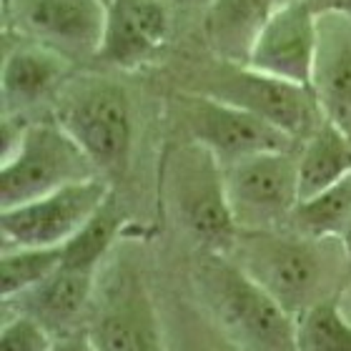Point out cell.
<instances>
[{
    "label": "cell",
    "instance_id": "cell-1",
    "mask_svg": "<svg viewBox=\"0 0 351 351\" xmlns=\"http://www.w3.org/2000/svg\"><path fill=\"white\" fill-rule=\"evenodd\" d=\"M228 256L291 316L337 299L351 278L341 239H314L293 228L239 231Z\"/></svg>",
    "mask_w": 351,
    "mask_h": 351
},
{
    "label": "cell",
    "instance_id": "cell-2",
    "mask_svg": "<svg viewBox=\"0 0 351 351\" xmlns=\"http://www.w3.org/2000/svg\"><path fill=\"white\" fill-rule=\"evenodd\" d=\"M193 289L198 306L243 351H296V316L228 254L201 251Z\"/></svg>",
    "mask_w": 351,
    "mask_h": 351
},
{
    "label": "cell",
    "instance_id": "cell-3",
    "mask_svg": "<svg viewBox=\"0 0 351 351\" xmlns=\"http://www.w3.org/2000/svg\"><path fill=\"white\" fill-rule=\"evenodd\" d=\"M53 118L75 138L110 183L121 181L133 158L136 121L128 90L108 75H71L53 106Z\"/></svg>",
    "mask_w": 351,
    "mask_h": 351
},
{
    "label": "cell",
    "instance_id": "cell-4",
    "mask_svg": "<svg viewBox=\"0 0 351 351\" xmlns=\"http://www.w3.org/2000/svg\"><path fill=\"white\" fill-rule=\"evenodd\" d=\"M161 191L173 221L198 251H231L239 226L228 208L223 166L211 151L186 138L173 143L161 163Z\"/></svg>",
    "mask_w": 351,
    "mask_h": 351
},
{
    "label": "cell",
    "instance_id": "cell-5",
    "mask_svg": "<svg viewBox=\"0 0 351 351\" xmlns=\"http://www.w3.org/2000/svg\"><path fill=\"white\" fill-rule=\"evenodd\" d=\"M178 88L211 95L261 116L299 143L326 121V113L311 88L278 81L243 63L221 60L211 53L206 60H196L183 71Z\"/></svg>",
    "mask_w": 351,
    "mask_h": 351
},
{
    "label": "cell",
    "instance_id": "cell-6",
    "mask_svg": "<svg viewBox=\"0 0 351 351\" xmlns=\"http://www.w3.org/2000/svg\"><path fill=\"white\" fill-rule=\"evenodd\" d=\"M93 176H101L93 161L56 118L28 121L21 138L3 156L0 208L28 204Z\"/></svg>",
    "mask_w": 351,
    "mask_h": 351
},
{
    "label": "cell",
    "instance_id": "cell-7",
    "mask_svg": "<svg viewBox=\"0 0 351 351\" xmlns=\"http://www.w3.org/2000/svg\"><path fill=\"white\" fill-rule=\"evenodd\" d=\"M171 108L183 138L211 151L221 166H231L261 151L299 148V141L278 125L211 95L176 88Z\"/></svg>",
    "mask_w": 351,
    "mask_h": 351
},
{
    "label": "cell",
    "instance_id": "cell-8",
    "mask_svg": "<svg viewBox=\"0 0 351 351\" xmlns=\"http://www.w3.org/2000/svg\"><path fill=\"white\" fill-rule=\"evenodd\" d=\"M228 208L239 231H276L299 204L296 148L261 151L223 166Z\"/></svg>",
    "mask_w": 351,
    "mask_h": 351
},
{
    "label": "cell",
    "instance_id": "cell-9",
    "mask_svg": "<svg viewBox=\"0 0 351 351\" xmlns=\"http://www.w3.org/2000/svg\"><path fill=\"white\" fill-rule=\"evenodd\" d=\"M86 334L98 351H166L163 319L138 271L118 266L106 276Z\"/></svg>",
    "mask_w": 351,
    "mask_h": 351
},
{
    "label": "cell",
    "instance_id": "cell-10",
    "mask_svg": "<svg viewBox=\"0 0 351 351\" xmlns=\"http://www.w3.org/2000/svg\"><path fill=\"white\" fill-rule=\"evenodd\" d=\"M113 193L103 176L71 183L28 204L0 208V231L5 246H63Z\"/></svg>",
    "mask_w": 351,
    "mask_h": 351
},
{
    "label": "cell",
    "instance_id": "cell-11",
    "mask_svg": "<svg viewBox=\"0 0 351 351\" xmlns=\"http://www.w3.org/2000/svg\"><path fill=\"white\" fill-rule=\"evenodd\" d=\"M5 28L48 45L68 60L95 58L106 25L103 0H10L3 10Z\"/></svg>",
    "mask_w": 351,
    "mask_h": 351
},
{
    "label": "cell",
    "instance_id": "cell-12",
    "mask_svg": "<svg viewBox=\"0 0 351 351\" xmlns=\"http://www.w3.org/2000/svg\"><path fill=\"white\" fill-rule=\"evenodd\" d=\"M173 36L169 0H113L106 5V25L95 63L110 71H141L161 58Z\"/></svg>",
    "mask_w": 351,
    "mask_h": 351
},
{
    "label": "cell",
    "instance_id": "cell-13",
    "mask_svg": "<svg viewBox=\"0 0 351 351\" xmlns=\"http://www.w3.org/2000/svg\"><path fill=\"white\" fill-rule=\"evenodd\" d=\"M319 13L308 0H281L263 23L246 66L293 86L311 88Z\"/></svg>",
    "mask_w": 351,
    "mask_h": 351
},
{
    "label": "cell",
    "instance_id": "cell-14",
    "mask_svg": "<svg viewBox=\"0 0 351 351\" xmlns=\"http://www.w3.org/2000/svg\"><path fill=\"white\" fill-rule=\"evenodd\" d=\"M18 38L3 56V116H25L43 101H56L73 68V60L58 51Z\"/></svg>",
    "mask_w": 351,
    "mask_h": 351
},
{
    "label": "cell",
    "instance_id": "cell-15",
    "mask_svg": "<svg viewBox=\"0 0 351 351\" xmlns=\"http://www.w3.org/2000/svg\"><path fill=\"white\" fill-rule=\"evenodd\" d=\"M95 286H98L95 271L60 263L45 281L13 299H5L3 304H5V311L33 316L56 337H63L75 331L73 326L81 322V316L93 301Z\"/></svg>",
    "mask_w": 351,
    "mask_h": 351
},
{
    "label": "cell",
    "instance_id": "cell-16",
    "mask_svg": "<svg viewBox=\"0 0 351 351\" xmlns=\"http://www.w3.org/2000/svg\"><path fill=\"white\" fill-rule=\"evenodd\" d=\"M311 90L326 118L351 113V15L319 13Z\"/></svg>",
    "mask_w": 351,
    "mask_h": 351
},
{
    "label": "cell",
    "instance_id": "cell-17",
    "mask_svg": "<svg viewBox=\"0 0 351 351\" xmlns=\"http://www.w3.org/2000/svg\"><path fill=\"white\" fill-rule=\"evenodd\" d=\"M278 3L281 0H208L201 21L208 53L246 66L263 23Z\"/></svg>",
    "mask_w": 351,
    "mask_h": 351
},
{
    "label": "cell",
    "instance_id": "cell-18",
    "mask_svg": "<svg viewBox=\"0 0 351 351\" xmlns=\"http://www.w3.org/2000/svg\"><path fill=\"white\" fill-rule=\"evenodd\" d=\"M299 166V198H308L319 191L351 176V141L344 128L326 118L308 138L296 148Z\"/></svg>",
    "mask_w": 351,
    "mask_h": 351
},
{
    "label": "cell",
    "instance_id": "cell-19",
    "mask_svg": "<svg viewBox=\"0 0 351 351\" xmlns=\"http://www.w3.org/2000/svg\"><path fill=\"white\" fill-rule=\"evenodd\" d=\"M351 221V176L319 191L314 196L299 198L293 206L291 221L286 228H293L314 239H341Z\"/></svg>",
    "mask_w": 351,
    "mask_h": 351
},
{
    "label": "cell",
    "instance_id": "cell-20",
    "mask_svg": "<svg viewBox=\"0 0 351 351\" xmlns=\"http://www.w3.org/2000/svg\"><path fill=\"white\" fill-rule=\"evenodd\" d=\"M123 228V213L118 206H113V196L93 213V219L86 226L63 243V263L86 271H101L103 261L110 254L118 234Z\"/></svg>",
    "mask_w": 351,
    "mask_h": 351
},
{
    "label": "cell",
    "instance_id": "cell-21",
    "mask_svg": "<svg viewBox=\"0 0 351 351\" xmlns=\"http://www.w3.org/2000/svg\"><path fill=\"white\" fill-rule=\"evenodd\" d=\"M63 263V246H3L0 293L3 301L28 291Z\"/></svg>",
    "mask_w": 351,
    "mask_h": 351
},
{
    "label": "cell",
    "instance_id": "cell-22",
    "mask_svg": "<svg viewBox=\"0 0 351 351\" xmlns=\"http://www.w3.org/2000/svg\"><path fill=\"white\" fill-rule=\"evenodd\" d=\"M296 351H351V322L337 299L296 316Z\"/></svg>",
    "mask_w": 351,
    "mask_h": 351
},
{
    "label": "cell",
    "instance_id": "cell-23",
    "mask_svg": "<svg viewBox=\"0 0 351 351\" xmlns=\"http://www.w3.org/2000/svg\"><path fill=\"white\" fill-rule=\"evenodd\" d=\"M163 339L166 351H243L211 322V316L201 306L196 308V316L183 314L178 324L163 322Z\"/></svg>",
    "mask_w": 351,
    "mask_h": 351
},
{
    "label": "cell",
    "instance_id": "cell-24",
    "mask_svg": "<svg viewBox=\"0 0 351 351\" xmlns=\"http://www.w3.org/2000/svg\"><path fill=\"white\" fill-rule=\"evenodd\" d=\"M56 334L28 314H13L0 331V351H51Z\"/></svg>",
    "mask_w": 351,
    "mask_h": 351
},
{
    "label": "cell",
    "instance_id": "cell-25",
    "mask_svg": "<svg viewBox=\"0 0 351 351\" xmlns=\"http://www.w3.org/2000/svg\"><path fill=\"white\" fill-rule=\"evenodd\" d=\"M51 351H98V349H95V344L86 334V329H83V331L63 334V337H56Z\"/></svg>",
    "mask_w": 351,
    "mask_h": 351
},
{
    "label": "cell",
    "instance_id": "cell-26",
    "mask_svg": "<svg viewBox=\"0 0 351 351\" xmlns=\"http://www.w3.org/2000/svg\"><path fill=\"white\" fill-rule=\"evenodd\" d=\"M316 13H344L351 15V0H308Z\"/></svg>",
    "mask_w": 351,
    "mask_h": 351
},
{
    "label": "cell",
    "instance_id": "cell-27",
    "mask_svg": "<svg viewBox=\"0 0 351 351\" xmlns=\"http://www.w3.org/2000/svg\"><path fill=\"white\" fill-rule=\"evenodd\" d=\"M337 304H339V308L344 311V316L351 322V278L344 284V289L339 291V296H337Z\"/></svg>",
    "mask_w": 351,
    "mask_h": 351
},
{
    "label": "cell",
    "instance_id": "cell-28",
    "mask_svg": "<svg viewBox=\"0 0 351 351\" xmlns=\"http://www.w3.org/2000/svg\"><path fill=\"white\" fill-rule=\"evenodd\" d=\"M331 121H337V123L344 128V133L349 136V141H351V113H344V116H339V118H331Z\"/></svg>",
    "mask_w": 351,
    "mask_h": 351
},
{
    "label": "cell",
    "instance_id": "cell-29",
    "mask_svg": "<svg viewBox=\"0 0 351 351\" xmlns=\"http://www.w3.org/2000/svg\"><path fill=\"white\" fill-rule=\"evenodd\" d=\"M341 243H344L346 258H349V266H351V221H349V226H346L344 236H341Z\"/></svg>",
    "mask_w": 351,
    "mask_h": 351
},
{
    "label": "cell",
    "instance_id": "cell-30",
    "mask_svg": "<svg viewBox=\"0 0 351 351\" xmlns=\"http://www.w3.org/2000/svg\"><path fill=\"white\" fill-rule=\"evenodd\" d=\"M173 8H189V5H201V3H208V0H169Z\"/></svg>",
    "mask_w": 351,
    "mask_h": 351
},
{
    "label": "cell",
    "instance_id": "cell-31",
    "mask_svg": "<svg viewBox=\"0 0 351 351\" xmlns=\"http://www.w3.org/2000/svg\"><path fill=\"white\" fill-rule=\"evenodd\" d=\"M0 3H3V10H5V8H8V3H10V0H0Z\"/></svg>",
    "mask_w": 351,
    "mask_h": 351
},
{
    "label": "cell",
    "instance_id": "cell-32",
    "mask_svg": "<svg viewBox=\"0 0 351 351\" xmlns=\"http://www.w3.org/2000/svg\"><path fill=\"white\" fill-rule=\"evenodd\" d=\"M103 3H106V5H108V3H113V0H103Z\"/></svg>",
    "mask_w": 351,
    "mask_h": 351
}]
</instances>
